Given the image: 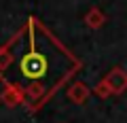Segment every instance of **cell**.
Here are the masks:
<instances>
[{"label": "cell", "mask_w": 127, "mask_h": 123, "mask_svg": "<svg viewBox=\"0 0 127 123\" xmlns=\"http://www.w3.org/2000/svg\"><path fill=\"white\" fill-rule=\"evenodd\" d=\"M78 68L81 62L40 21L30 17L9 68L0 79L4 85L21 91L32 102L30 110L36 113Z\"/></svg>", "instance_id": "1"}, {"label": "cell", "mask_w": 127, "mask_h": 123, "mask_svg": "<svg viewBox=\"0 0 127 123\" xmlns=\"http://www.w3.org/2000/svg\"><path fill=\"white\" fill-rule=\"evenodd\" d=\"M102 81H104V85L108 87V91L114 93V96H119V93H123V91L127 89V72L121 68V66H114Z\"/></svg>", "instance_id": "2"}, {"label": "cell", "mask_w": 127, "mask_h": 123, "mask_svg": "<svg viewBox=\"0 0 127 123\" xmlns=\"http://www.w3.org/2000/svg\"><path fill=\"white\" fill-rule=\"evenodd\" d=\"M21 36H23V28L19 30V32L13 34V38H9V42H6V45L0 47V77H2V74H4V70L9 68V64H11V59H13V55H15V49H17Z\"/></svg>", "instance_id": "3"}, {"label": "cell", "mask_w": 127, "mask_h": 123, "mask_svg": "<svg viewBox=\"0 0 127 123\" xmlns=\"http://www.w3.org/2000/svg\"><path fill=\"white\" fill-rule=\"evenodd\" d=\"M89 93H91V89L83 81H74L72 85L68 87V100L70 102H76V104H83V102L89 98Z\"/></svg>", "instance_id": "4"}, {"label": "cell", "mask_w": 127, "mask_h": 123, "mask_svg": "<svg viewBox=\"0 0 127 123\" xmlns=\"http://www.w3.org/2000/svg\"><path fill=\"white\" fill-rule=\"evenodd\" d=\"M0 100L4 102L9 108H15V106H19L21 102H26V98H23V93L19 89H15L13 85H4V89L0 93Z\"/></svg>", "instance_id": "5"}, {"label": "cell", "mask_w": 127, "mask_h": 123, "mask_svg": "<svg viewBox=\"0 0 127 123\" xmlns=\"http://www.w3.org/2000/svg\"><path fill=\"white\" fill-rule=\"evenodd\" d=\"M85 21H87V26H89V28H102L106 19H104V15H102L100 9H91L89 13H87Z\"/></svg>", "instance_id": "6"}, {"label": "cell", "mask_w": 127, "mask_h": 123, "mask_svg": "<svg viewBox=\"0 0 127 123\" xmlns=\"http://www.w3.org/2000/svg\"><path fill=\"white\" fill-rule=\"evenodd\" d=\"M93 93H97V96H100V98H108V96H110V91H108V87L104 85V81H100V83H97V85H95Z\"/></svg>", "instance_id": "7"}]
</instances>
